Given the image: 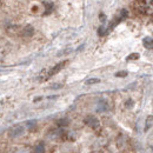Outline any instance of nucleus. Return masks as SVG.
Instances as JSON below:
<instances>
[{"label":"nucleus","mask_w":153,"mask_h":153,"mask_svg":"<svg viewBox=\"0 0 153 153\" xmlns=\"http://www.w3.org/2000/svg\"><path fill=\"white\" fill-rule=\"evenodd\" d=\"M25 133V127L22 125H16L13 127L10 128L8 131V137L14 139V138H18V137H21L22 134Z\"/></svg>","instance_id":"nucleus-1"},{"label":"nucleus","mask_w":153,"mask_h":153,"mask_svg":"<svg viewBox=\"0 0 153 153\" xmlns=\"http://www.w3.org/2000/svg\"><path fill=\"white\" fill-rule=\"evenodd\" d=\"M84 123H85L87 126H90V127H92V128H94V130L98 128L99 125H100L98 118L94 117V115H87V117L84 119Z\"/></svg>","instance_id":"nucleus-2"},{"label":"nucleus","mask_w":153,"mask_h":153,"mask_svg":"<svg viewBox=\"0 0 153 153\" xmlns=\"http://www.w3.org/2000/svg\"><path fill=\"white\" fill-rule=\"evenodd\" d=\"M66 64H67V60H64V61H61V62H58L54 67H52V68L50 70L48 74L46 76V79H48V78H51L52 76L57 74L58 72H60V71H61V70L65 67V65H66Z\"/></svg>","instance_id":"nucleus-3"},{"label":"nucleus","mask_w":153,"mask_h":153,"mask_svg":"<svg viewBox=\"0 0 153 153\" xmlns=\"http://www.w3.org/2000/svg\"><path fill=\"white\" fill-rule=\"evenodd\" d=\"M97 112H99V113H102V112H107L108 111V104H107V101L106 100H99L98 101V104H97Z\"/></svg>","instance_id":"nucleus-4"},{"label":"nucleus","mask_w":153,"mask_h":153,"mask_svg":"<svg viewBox=\"0 0 153 153\" xmlns=\"http://www.w3.org/2000/svg\"><path fill=\"white\" fill-rule=\"evenodd\" d=\"M33 34H34V28H33V26L27 25V26L24 27V30H22V36H24V37L30 38V37H32Z\"/></svg>","instance_id":"nucleus-5"},{"label":"nucleus","mask_w":153,"mask_h":153,"mask_svg":"<svg viewBox=\"0 0 153 153\" xmlns=\"http://www.w3.org/2000/svg\"><path fill=\"white\" fill-rule=\"evenodd\" d=\"M70 123H71V121H70L68 118H61V119H59L57 121V125L59 127L62 128V127H67V126L70 125Z\"/></svg>","instance_id":"nucleus-6"},{"label":"nucleus","mask_w":153,"mask_h":153,"mask_svg":"<svg viewBox=\"0 0 153 153\" xmlns=\"http://www.w3.org/2000/svg\"><path fill=\"white\" fill-rule=\"evenodd\" d=\"M44 6H45V14H50L53 11V8H54L53 2H51V1H45Z\"/></svg>","instance_id":"nucleus-7"},{"label":"nucleus","mask_w":153,"mask_h":153,"mask_svg":"<svg viewBox=\"0 0 153 153\" xmlns=\"http://www.w3.org/2000/svg\"><path fill=\"white\" fill-rule=\"evenodd\" d=\"M33 153H45V144L39 143L33 147Z\"/></svg>","instance_id":"nucleus-8"},{"label":"nucleus","mask_w":153,"mask_h":153,"mask_svg":"<svg viewBox=\"0 0 153 153\" xmlns=\"http://www.w3.org/2000/svg\"><path fill=\"white\" fill-rule=\"evenodd\" d=\"M143 44H144V46H145L146 48H149V50H152V48H153V39L150 38V37L144 38V40H143Z\"/></svg>","instance_id":"nucleus-9"},{"label":"nucleus","mask_w":153,"mask_h":153,"mask_svg":"<svg viewBox=\"0 0 153 153\" xmlns=\"http://www.w3.org/2000/svg\"><path fill=\"white\" fill-rule=\"evenodd\" d=\"M36 126H37V120H28V121L26 123V127H27V130H30V131H33V130L36 128Z\"/></svg>","instance_id":"nucleus-10"},{"label":"nucleus","mask_w":153,"mask_h":153,"mask_svg":"<svg viewBox=\"0 0 153 153\" xmlns=\"http://www.w3.org/2000/svg\"><path fill=\"white\" fill-rule=\"evenodd\" d=\"M107 33H108V30H107L105 26H100V27L98 28V36L102 37V36H105V34H107Z\"/></svg>","instance_id":"nucleus-11"},{"label":"nucleus","mask_w":153,"mask_h":153,"mask_svg":"<svg viewBox=\"0 0 153 153\" xmlns=\"http://www.w3.org/2000/svg\"><path fill=\"white\" fill-rule=\"evenodd\" d=\"M98 82H100V79H98V78H92V79L86 80V85H93V84H98Z\"/></svg>","instance_id":"nucleus-12"},{"label":"nucleus","mask_w":153,"mask_h":153,"mask_svg":"<svg viewBox=\"0 0 153 153\" xmlns=\"http://www.w3.org/2000/svg\"><path fill=\"white\" fill-rule=\"evenodd\" d=\"M152 120H153L152 115L147 117V119H146V126H145V131H147V130H149V127H150V126H151V124H152Z\"/></svg>","instance_id":"nucleus-13"},{"label":"nucleus","mask_w":153,"mask_h":153,"mask_svg":"<svg viewBox=\"0 0 153 153\" xmlns=\"http://www.w3.org/2000/svg\"><path fill=\"white\" fill-rule=\"evenodd\" d=\"M137 59H139V54H138V53H132V54H130L128 57L126 58V60H127V61H131V60H137Z\"/></svg>","instance_id":"nucleus-14"},{"label":"nucleus","mask_w":153,"mask_h":153,"mask_svg":"<svg viewBox=\"0 0 153 153\" xmlns=\"http://www.w3.org/2000/svg\"><path fill=\"white\" fill-rule=\"evenodd\" d=\"M127 71H119V72H117L115 73V76H118V78H125V76H127Z\"/></svg>","instance_id":"nucleus-15"},{"label":"nucleus","mask_w":153,"mask_h":153,"mask_svg":"<svg viewBox=\"0 0 153 153\" xmlns=\"http://www.w3.org/2000/svg\"><path fill=\"white\" fill-rule=\"evenodd\" d=\"M133 105H134V102H133V100H132V99H128V100L125 102V106H126L127 108H131V107H133Z\"/></svg>","instance_id":"nucleus-16"},{"label":"nucleus","mask_w":153,"mask_h":153,"mask_svg":"<svg viewBox=\"0 0 153 153\" xmlns=\"http://www.w3.org/2000/svg\"><path fill=\"white\" fill-rule=\"evenodd\" d=\"M61 86H62L61 84H56V85H52V86H51V88H52V90H57V88H60Z\"/></svg>","instance_id":"nucleus-17"},{"label":"nucleus","mask_w":153,"mask_h":153,"mask_svg":"<svg viewBox=\"0 0 153 153\" xmlns=\"http://www.w3.org/2000/svg\"><path fill=\"white\" fill-rule=\"evenodd\" d=\"M152 5H153V0H152Z\"/></svg>","instance_id":"nucleus-18"}]
</instances>
